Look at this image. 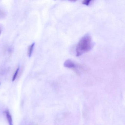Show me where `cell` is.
Wrapping results in <instances>:
<instances>
[{
  "instance_id": "cell-3",
  "label": "cell",
  "mask_w": 125,
  "mask_h": 125,
  "mask_svg": "<svg viewBox=\"0 0 125 125\" xmlns=\"http://www.w3.org/2000/svg\"><path fill=\"white\" fill-rule=\"evenodd\" d=\"M5 113L9 125H13L12 116L10 113V112L8 110H6Z\"/></svg>"
},
{
  "instance_id": "cell-1",
  "label": "cell",
  "mask_w": 125,
  "mask_h": 125,
  "mask_svg": "<svg viewBox=\"0 0 125 125\" xmlns=\"http://www.w3.org/2000/svg\"><path fill=\"white\" fill-rule=\"evenodd\" d=\"M92 38L89 34H87L81 38L76 48V56L79 57L90 51L93 48Z\"/></svg>"
},
{
  "instance_id": "cell-6",
  "label": "cell",
  "mask_w": 125,
  "mask_h": 125,
  "mask_svg": "<svg viewBox=\"0 0 125 125\" xmlns=\"http://www.w3.org/2000/svg\"><path fill=\"white\" fill-rule=\"evenodd\" d=\"M91 0H84L83 1V4L84 5H86L87 6L89 5L91 3V2H92Z\"/></svg>"
},
{
  "instance_id": "cell-7",
  "label": "cell",
  "mask_w": 125,
  "mask_h": 125,
  "mask_svg": "<svg viewBox=\"0 0 125 125\" xmlns=\"http://www.w3.org/2000/svg\"><path fill=\"white\" fill-rule=\"evenodd\" d=\"M1 32H2V30H1V28H0V35H1Z\"/></svg>"
},
{
  "instance_id": "cell-2",
  "label": "cell",
  "mask_w": 125,
  "mask_h": 125,
  "mask_svg": "<svg viewBox=\"0 0 125 125\" xmlns=\"http://www.w3.org/2000/svg\"><path fill=\"white\" fill-rule=\"evenodd\" d=\"M64 66L66 68L71 69H74L76 71L79 68L77 64L70 60H66L64 62Z\"/></svg>"
},
{
  "instance_id": "cell-4",
  "label": "cell",
  "mask_w": 125,
  "mask_h": 125,
  "mask_svg": "<svg viewBox=\"0 0 125 125\" xmlns=\"http://www.w3.org/2000/svg\"><path fill=\"white\" fill-rule=\"evenodd\" d=\"M34 46H35V43L32 44L29 46L28 50V55L29 57H31L32 55Z\"/></svg>"
},
{
  "instance_id": "cell-5",
  "label": "cell",
  "mask_w": 125,
  "mask_h": 125,
  "mask_svg": "<svg viewBox=\"0 0 125 125\" xmlns=\"http://www.w3.org/2000/svg\"><path fill=\"white\" fill-rule=\"evenodd\" d=\"M19 69L20 68L19 67L17 68L16 71H15V73H14V74L13 76V78H12V81L13 82L15 81V80L16 79L17 77L18 74H19Z\"/></svg>"
},
{
  "instance_id": "cell-8",
  "label": "cell",
  "mask_w": 125,
  "mask_h": 125,
  "mask_svg": "<svg viewBox=\"0 0 125 125\" xmlns=\"http://www.w3.org/2000/svg\"></svg>"
}]
</instances>
